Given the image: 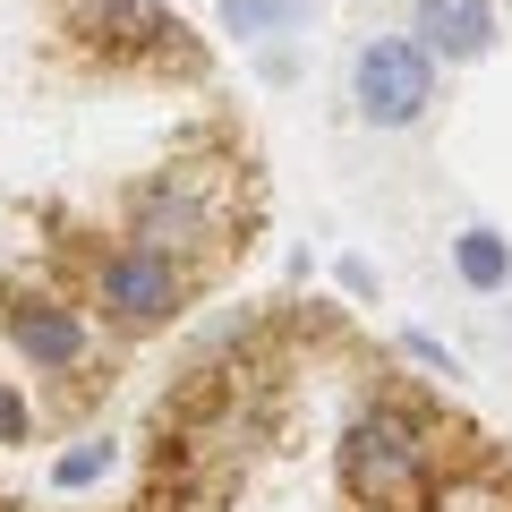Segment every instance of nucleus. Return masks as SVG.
<instances>
[{
    "label": "nucleus",
    "instance_id": "0eeeda50",
    "mask_svg": "<svg viewBox=\"0 0 512 512\" xmlns=\"http://www.w3.org/2000/svg\"><path fill=\"white\" fill-rule=\"evenodd\" d=\"M205 231H214V222H205V205L197 197H180V188H154L146 205H137V248H154V256H188V248H205Z\"/></svg>",
    "mask_w": 512,
    "mask_h": 512
},
{
    "label": "nucleus",
    "instance_id": "20e7f679",
    "mask_svg": "<svg viewBox=\"0 0 512 512\" xmlns=\"http://www.w3.org/2000/svg\"><path fill=\"white\" fill-rule=\"evenodd\" d=\"M410 35L427 60H478L495 43V0H419Z\"/></svg>",
    "mask_w": 512,
    "mask_h": 512
},
{
    "label": "nucleus",
    "instance_id": "7ed1b4c3",
    "mask_svg": "<svg viewBox=\"0 0 512 512\" xmlns=\"http://www.w3.org/2000/svg\"><path fill=\"white\" fill-rule=\"evenodd\" d=\"M180 291H188L180 265H171V256H154V248H137V239L103 265V308L120 316V325H163V316L180 308Z\"/></svg>",
    "mask_w": 512,
    "mask_h": 512
},
{
    "label": "nucleus",
    "instance_id": "9d476101",
    "mask_svg": "<svg viewBox=\"0 0 512 512\" xmlns=\"http://www.w3.org/2000/svg\"><path fill=\"white\" fill-rule=\"evenodd\" d=\"M103 470H111V444H77V453L60 461L52 478H60V487H94V478H103Z\"/></svg>",
    "mask_w": 512,
    "mask_h": 512
},
{
    "label": "nucleus",
    "instance_id": "f03ea898",
    "mask_svg": "<svg viewBox=\"0 0 512 512\" xmlns=\"http://www.w3.org/2000/svg\"><path fill=\"white\" fill-rule=\"evenodd\" d=\"M350 94H359V120L410 128V120H427V103H436V60H427L410 35H384V43H367V52H359Z\"/></svg>",
    "mask_w": 512,
    "mask_h": 512
},
{
    "label": "nucleus",
    "instance_id": "6e6552de",
    "mask_svg": "<svg viewBox=\"0 0 512 512\" xmlns=\"http://www.w3.org/2000/svg\"><path fill=\"white\" fill-rule=\"evenodd\" d=\"M453 265H461L470 291H504V282H512V248H504L495 231H461V239H453Z\"/></svg>",
    "mask_w": 512,
    "mask_h": 512
},
{
    "label": "nucleus",
    "instance_id": "1a4fd4ad",
    "mask_svg": "<svg viewBox=\"0 0 512 512\" xmlns=\"http://www.w3.org/2000/svg\"><path fill=\"white\" fill-rule=\"evenodd\" d=\"M308 9L299 0H222V26L231 35H282V26H299Z\"/></svg>",
    "mask_w": 512,
    "mask_h": 512
},
{
    "label": "nucleus",
    "instance_id": "f257e3e1",
    "mask_svg": "<svg viewBox=\"0 0 512 512\" xmlns=\"http://www.w3.org/2000/svg\"><path fill=\"white\" fill-rule=\"evenodd\" d=\"M342 487L367 512H436V470L402 410H359L342 427Z\"/></svg>",
    "mask_w": 512,
    "mask_h": 512
},
{
    "label": "nucleus",
    "instance_id": "9b49d317",
    "mask_svg": "<svg viewBox=\"0 0 512 512\" xmlns=\"http://www.w3.org/2000/svg\"><path fill=\"white\" fill-rule=\"evenodd\" d=\"M26 436V402H18V384H0V444H18Z\"/></svg>",
    "mask_w": 512,
    "mask_h": 512
},
{
    "label": "nucleus",
    "instance_id": "423d86ee",
    "mask_svg": "<svg viewBox=\"0 0 512 512\" xmlns=\"http://www.w3.org/2000/svg\"><path fill=\"white\" fill-rule=\"evenodd\" d=\"M9 333H18V350L43 367V376H69V367L86 359V325H77L69 308H52V299L18 308V316H9Z\"/></svg>",
    "mask_w": 512,
    "mask_h": 512
},
{
    "label": "nucleus",
    "instance_id": "39448f33",
    "mask_svg": "<svg viewBox=\"0 0 512 512\" xmlns=\"http://www.w3.org/2000/svg\"><path fill=\"white\" fill-rule=\"evenodd\" d=\"M69 9H77V26H86V35L120 43V52H154V43L180 35L163 0H69Z\"/></svg>",
    "mask_w": 512,
    "mask_h": 512
}]
</instances>
